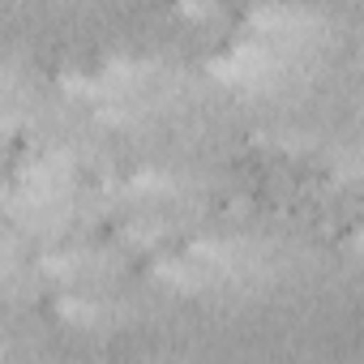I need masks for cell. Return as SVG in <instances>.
<instances>
[{
  "label": "cell",
  "instance_id": "cell-1",
  "mask_svg": "<svg viewBox=\"0 0 364 364\" xmlns=\"http://www.w3.org/2000/svg\"><path fill=\"white\" fill-rule=\"evenodd\" d=\"M159 274H163L167 283H180V287H198V283H202V270L189 266V262H163Z\"/></svg>",
  "mask_w": 364,
  "mask_h": 364
},
{
  "label": "cell",
  "instance_id": "cell-2",
  "mask_svg": "<svg viewBox=\"0 0 364 364\" xmlns=\"http://www.w3.org/2000/svg\"><path fill=\"white\" fill-rule=\"evenodd\" d=\"M60 313L73 317V321H90V317H95V304H90V300H77V296H65V300H60Z\"/></svg>",
  "mask_w": 364,
  "mask_h": 364
}]
</instances>
